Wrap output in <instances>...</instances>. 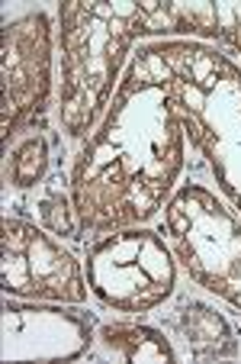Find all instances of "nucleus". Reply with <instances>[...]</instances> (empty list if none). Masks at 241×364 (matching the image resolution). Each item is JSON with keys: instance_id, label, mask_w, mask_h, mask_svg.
<instances>
[{"instance_id": "obj_2", "label": "nucleus", "mask_w": 241, "mask_h": 364, "mask_svg": "<svg viewBox=\"0 0 241 364\" xmlns=\"http://www.w3.org/2000/svg\"><path fill=\"white\" fill-rule=\"evenodd\" d=\"M87 281L106 306L145 313L174 294L177 268L164 242L148 229L100 239L87 255Z\"/></svg>"}, {"instance_id": "obj_7", "label": "nucleus", "mask_w": 241, "mask_h": 364, "mask_svg": "<svg viewBox=\"0 0 241 364\" xmlns=\"http://www.w3.org/2000/svg\"><path fill=\"white\" fill-rule=\"evenodd\" d=\"M96 355L113 361H177V348L164 332L142 323H106L96 332Z\"/></svg>"}, {"instance_id": "obj_4", "label": "nucleus", "mask_w": 241, "mask_h": 364, "mask_svg": "<svg viewBox=\"0 0 241 364\" xmlns=\"http://www.w3.org/2000/svg\"><path fill=\"white\" fill-rule=\"evenodd\" d=\"M52 90V23L35 10L4 26V145L45 110Z\"/></svg>"}, {"instance_id": "obj_6", "label": "nucleus", "mask_w": 241, "mask_h": 364, "mask_svg": "<svg viewBox=\"0 0 241 364\" xmlns=\"http://www.w3.org/2000/svg\"><path fill=\"white\" fill-rule=\"evenodd\" d=\"M167 329L186 342L193 358H228L235 355V332L213 306L184 300L171 316Z\"/></svg>"}, {"instance_id": "obj_1", "label": "nucleus", "mask_w": 241, "mask_h": 364, "mask_svg": "<svg viewBox=\"0 0 241 364\" xmlns=\"http://www.w3.org/2000/svg\"><path fill=\"white\" fill-rule=\"evenodd\" d=\"M129 7H96V4H62V126L71 139H84L103 110L116 81L123 52L132 36H142L145 7L116 36L113 26Z\"/></svg>"}, {"instance_id": "obj_9", "label": "nucleus", "mask_w": 241, "mask_h": 364, "mask_svg": "<svg viewBox=\"0 0 241 364\" xmlns=\"http://www.w3.org/2000/svg\"><path fill=\"white\" fill-rule=\"evenodd\" d=\"M58 184H65V181H52V184H48V191L42 193L39 203H35V210H39V220L55 235H62V239H77V235H81V223H74V206H68L65 191Z\"/></svg>"}, {"instance_id": "obj_8", "label": "nucleus", "mask_w": 241, "mask_h": 364, "mask_svg": "<svg viewBox=\"0 0 241 364\" xmlns=\"http://www.w3.org/2000/svg\"><path fill=\"white\" fill-rule=\"evenodd\" d=\"M48 171V142L45 136H29L16 145L7 155V184L20 187V191H29L35 187Z\"/></svg>"}, {"instance_id": "obj_5", "label": "nucleus", "mask_w": 241, "mask_h": 364, "mask_svg": "<svg viewBox=\"0 0 241 364\" xmlns=\"http://www.w3.org/2000/svg\"><path fill=\"white\" fill-rule=\"evenodd\" d=\"M35 338L26 358H81L94 342V319L81 309L62 306H4V361H10L23 342Z\"/></svg>"}, {"instance_id": "obj_3", "label": "nucleus", "mask_w": 241, "mask_h": 364, "mask_svg": "<svg viewBox=\"0 0 241 364\" xmlns=\"http://www.w3.org/2000/svg\"><path fill=\"white\" fill-rule=\"evenodd\" d=\"M87 277L71 252L20 220H4V290L55 303L87 300Z\"/></svg>"}]
</instances>
